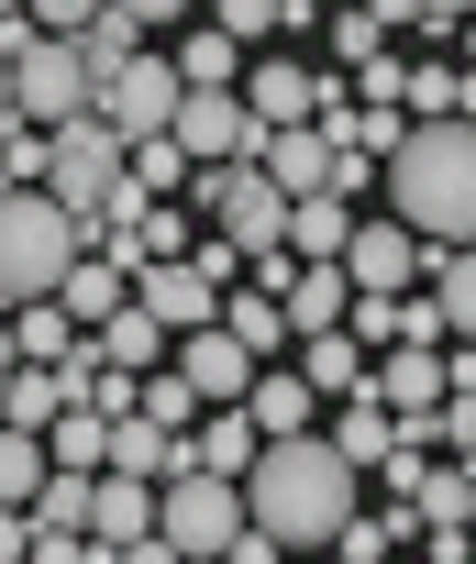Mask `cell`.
<instances>
[{
	"mask_svg": "<svg viewBox=\"0 0 476 564\" xmlns=\"http://www.w3.org/2000/svg\"><path fill=\"white\" fill-rule=\"evenodd\" d=\"M245 520L278 542V553H333V531L355 520V465L322 443V432H289L256 454L245 476Z\"/></svg>",
	"mask_w": 476,
	"mask_h": 564,
	"instance_id": "6da1fadb",
	"label": "cell"
},
{
	"mask_svg": "<svg viewBox=\"0 0 476 564\" xmlns=\"http://www.w3.org/2000/svg\"><path fill=\"white\" fill-rule=\"evenodd\" d=\"M377 188H388V221H410L432 254H465L476 243V122H410Z\"/></svg>",
	"mask_w": 476,
	"mask_h": 564,
	"instance_id": "7a4b0ae2",
	"label": "cell"
},
{
	"mask_svg": "<svg viewBox=\"0 0 476 564\" xmlns=\"http://www.w3.org/2000/svg\"><path fill=\"white\" fill-rule=\"evenodd\" d=\"M89 243H100L89 210H67V199H45V188H0V311L56 300L67 265H78Z\"/></svg>",
	"mask_w": 476,
	"mask_h": 564,
	"instance_id": "3957f363",
	"label": "cell"
},
{
	"mask_svg": "<svg viewBox=\"0 0 476 564\" xmlns=\"http://www.w3.org/2000/svg\"><path fill=\"white\" fill-rule=\"evenodd\" d=\"M122 155H133V144H122L100 111L56 122V133H45V199H67V210H89V221H100V210L133 188V177H122Z\"/></svg>",
	"mask_w": 476,
	"mask_h": 564,
	"instance_id": "277c9868",
	"label": "cell"
},
{
	"mask_svg": "<svg viewBox=\"0 0 476 564\" xmlns=\"http://www.w3.org/2000/svg\"><path fill=\"white\" fill-rule=\"evenodd\" d=\"M155 531H166L188 564H199V553H232V542L256 531V520H245V476H199V465L166 476V487H155Z\"/></svg>",
	"mask_w": 476,
	"mask_h": 564,
	"instance_id": "5b68a950",
	"label": "cell"
},
{
	"mask_svg": "<svg viewBox=\"0 0 476 564\" xmlns=\"http://www.w3.org/2000/svg\"><path fill=\"white\" fill-rule=\"evenodd\" d=\"M12 111H23L34 133H56V122L100 111V78L78 67V45H67V34H34V45L12 56Z\"/></svg>",
	"mask_w": 476,
	"mask_h": 564,
	"instance_id": "8992f818",
	"label": "cell"
},
{
	"mask_svg": "<svg viewBox=\"0 0 476 564\" xmlns=\"http://www.w3.org/2000/svg\"><path fill=\"white\" fill-rule=\"evenodd\" d=\"M166 133H177L188 166H267V122L245 111V89H188Z\"/></svg>",
	"mask_w": 476,
	"mask_h": 564,
	"instance_id": "52a82bcc",
	"label": "cell"
},
{
	"mask_svg": "<svg viewBox=\"0 0 476 564\" xmlns=\"http://www.w3.org/2000/svg\"><path fill=\"white\" fill-rule=\"evenodd\" d=\"M177 100H188V78H177V56H155V45H144L122 78H100V122H111L122 144L166 133V122H177Z\"/></svg>",
	"mask_w": 476,
	"mask_h": 564,
	"instance_id": "ba28073f",
	"label": "cell"
},
{
	"mask_svg": "<svg viewBox=\"0 0 476 564\" xmlns=\"http://www.w3.org/2000/svg\"><path fill=\"white\" fill-rule=\"evenodd\" d=\"M421 265H432V243L410 232V221H355V243H344V276H355V289H388V300H410L421 289Z\"/></svg>",
	"mask_w": 476,
	"mask_h": 564,
	"instance_id": "9c48e42d",
	"label": "cell"
},
{
	"mask_svg": "<svg viewBox=\"0 0 476 564\" xmlns=\"http://www.w3.org/2000/svg\"><path fill=\"white\" fill-rule=\"evenodd\" d=\"M133 300H144L166 333H210V322H221V289H210V276H199L188 254H155V265L133 276Z\"/></svg>",
	"mask_w": 476,
	"mask_h": 564,
	"instance_id": "30bf717a",
	"label": "cell"
},
{
	"mask_svg": "<svg viewBox=\"0 0 476 564\" xmlns=\"http://www.w3.org/2000/svg\"><path fill=\"white\" fill-rule=\"evenodd\" d=\"M177 377L199 388V410H245V388H256V355L232 344L221 322L210 333H177Z\"/></svg>",
	"mask_w": 476,
	"mask_h": 564,
	"instance_id": "8fae6325",
	"label": "cell"
},
{
	"mask_svg": "<svg viewBox=\"0 0 476 564\" xmlns=\"http://www.w3.org/2000/svg\"><path fill=\"white\" fill-rule=\"evenodd\" d=\"M333 155H344V144H333L322 122H289V133H267V177H278L289 199H322V188H333Z\"/></svg>",
	"mask_w": 476,
	"mask_h": 564,
	"instance_id": "7c38bea8",
	"label": "cell"
},
{
	"mask_svg": "<svg viewBox=\"0 0 476 564\" xmlns=\"http://www.w3.org/2000/svg\"><path fill=\"white\" fill-rule=\"evenodd\" d=\"M67 410H78L67 366H12V388H0V421H12V432H56Z\"/></svg>",
	"mask_w": 476,
	"mask_h": 564,
	"instance_id": "4fadbf2b",
	"label": "cell"
},
{
	"mask_svg": "<svg viewBox=\"0 0 476 564\" xmlns=\"http://www.w3.org/2000/svg\"><path fill=\"white\" fill-rule=\"evenodd\" d=\"M311 410H322V399H311V377H300V366H256V388H245V421H256L267 443L311 432Z\"/></svg>",
	"mask_w": 476,
	"mask_h": 564,
	"instance_id": "5bb4252c",
	"label": "cell"
},
{
	"mask_svg": "<svg viewBox=\"0 0 476 564\" xmlns=\"http://www.w3.org/2000/svg\"><path fill=\"white\" fill-rule=\"evenodd\" d=\"M344 243H355V199H289V254L300 265H344Z\"/></svg>",
	"mask_w": 476,
	"mask_h": 564,
	"instance_id": "9a60e30c",
	"label": "cell"
},
{
	"mask_svg": "<svg viewBox=\"0 0 476 564\" xmlns=\"http://www.w3.org/2000/svg\"><path fill=\"white\" fill-rule=\"evenodd\" d=\"M166 355H177V333H166V322H155V311H144V300H133V311H111V322H100V366H122V377H155V366H166Z\"/></svg>",
	"mask_w": 476,
	"mask_h": 564,
	"instance_id": "2e32d148",
	"label": "cell"
},
{
	"mask_svg": "<svg viewBox=\"0 0 476 564\" xmlns=\"http://www.w3.org/2000/svg\"><path fill=\"white\" fill-rule=\"evenodd\" d=\"M366 344L355 333H300V377H311V399H366Z\"/></svg>",
	"mask_w": 476,
	"mask_h": 564,
	"instance_id": "e0dca14e",
	"label": "cell"
},
{
	"mask_svg": "<svg viewBox=\"0 0 476 564\" xmlns=\"http://www.w3.org/2000/svg\"><path fill=\"white\" fill-rule=\"evenodd\" d=\"M56 300H67V322H78V333H100L111 311H133V276H122L111 254H78V265H67V289H56Z\"/></svg>",
	"mask_w": 476,
	"mask_h": 564,
	"instance_id": "ac0fdd59",
	"label": "cell"
},
{
	"mask_svg": "<svg viewBox=\"0 0 476 564\" xmlns=\"http://www.w3.org/2000/svg\"><path fill=\"white\" fill-rule=\"evenodd\" d=\"M278 311H289V333H344V311H355V276H344V265H300Z\"/></svg>",
	"mask_w": 476,
	"mask_h": 564,
	"instance_id": "d6986e66",
	"label": "cell"
},
{
	"mask_svg": "<svg viewBox=\"0 0 476 564\" xmlns=\"http://www.w3.org/2000/svg\"><path fill=\"white\" fill-rule=\"evenodd\" d=\"M256 454H267V432H256L245 410H210V421L188 432V465H199V476H256Z\"/></svg>",
	"mask_w": 476,
	"mask_h": 564,
	"instance_id": "ffe728a7",
	"label": "cell"
},
{
	"mask_svg": "<svg viewBox=\"0 0 476 564\" xmlns=\"http://www.w3.org/2000/svg\"><path fill=\"white\" fill-rule=\"evenodd\" d=\"M245 111H256L267 133H289V122H311V67H300V56H267V67L245 78Z\"/></svg>",
	"mask_w": 476,
	"mask_h": 564,
	"instance_id": "44dd1931",
	"label": "cell"
},
{
	"mask_svg": "<svg viewBox=\"0 0 476 564\" xmlns=\"http://www.w3.org/2000/svg\"><path fill=\"white\" fill-rule=\"evenodd\" d=\"M322 443L366 476V465H388V454H399V421H388L377 399H333V432H322Z\"/></svg>",
	"mask_w": 476,
	"mask_h": 564,
	"instance_id": "7402d4cb",
	"label": "cell"
},
{
	"mask_svg": "<svg viewBox=\"0 0 476 564\" xmlns=\"http://www.w3.org/2000/svg\"><path fill=\"white\" fill-rule=\"evenodd\" d=\"M89 531H100V542H144V531H155V476H100Z\"/></svg>",
	"mask_w": 476,
	"mask_h": 564,
	"instance_id": "603a6c76",
	"label": "cell"
},
{
	"mask_svg": "<svg viewBox=\"0 0 476 564\" xmlns=\"http://www.w3.org/2000/svg\"><path fill=\"white\" fill-rule=\"evenodd\" d=\"M221 333H232V344H245V355H256V366H267V355H289V344H300V333H289V311H278V300H267V289H245V300H221Z\"/></svg>",
	"mask_w": 476,
	"mask_h": 564,
	"instance_id": "cb8c5ba5",
	"label": "cell"
},
{
	"mask_svg": "<svg viewBox=\"0 0 476 564\" xmlns=\"http://www.w3.org/2000/svg\"><path fill=\"white\" fill-rule=\"evenodd\" d=\"M12 344H23V366H67L89 333L67 322V300H34V311H12Z\"/></svg>",
	"mask_w": 476,
	"mask_h": 564,
	"instance_id": "d4e9b609",
	"label": "cell"
},
{
	"mask_svg": "<svg viewBox=\"0 0 476 564\" xmlns=\"http://www.w3.org/2000/svg\"><path fill=\"white\" fill-rule=\"evenodd\" d=\"M89 509H100V476H78V465H56L45 487H34V531H89Z\"/></svg>",
	"mask_w": 476,
	"mask_h": 564,
	"instance_id": "484cf974",
	"label": "cell"
},
{
	"mask_svg": "<svg viewBox=\"0 0 476 564\" xmlns=\"http://www.w3.org/2000/svg\"><path fill=\"white\" fill-rule=\"evenodd\" d=\"M56 476V454H45V432H12L0 421V509H34V487Z\"/></svg>",
	"mask_w": 476,
	"mask_h": 564,
	"instance_id": "4316f807",
	"label": "cell"
},
{
	"mask_svg": "<svg viewBox=\"0 0 476 564\" xmlns=\"http://www.w3.org/2000/svg\"><path fill=\"white\" fill-rule=\"evenodd\" d=\"M432 311H443L454 344H476V243L465 254H432Z\"/></svg>",
	"mask_w": 476,
	"mask_h": 564,
	"instance_id": "83f0119b",
	"label": "cell"
},
{
	"mask_svg": "<svg viewBox=\"0 0 476 564\" xmlns=\"http://www.w3.org/2000/svg\"><path fill=\"white\" fill-rule=\"evenodd\" d=\"M232 56H245V45H232L221 23H188V34H177V78H188V89H232Z\"/></svg>",
	"mask_w": 476,
	"mask_h": 564,
	"instance_id": "f1b7e54d",
	"label": "cell"
},
{
	"mask_svg": "<svg viewBox=\"0 0 476 564\" xmlns=\"http://www.w3.org/2000/svg\"><path fill=\"white\" fill-rule=\"evenodd\" d=\"M45 454H56V465H78V476H100V465H111V421H100V410L78 399V410H67V421L45 432Z\"/></svg>",
	"mask_w": 476,
	"mask_h": 564,
	"instance_id": "f546056e",
	"label": "cell"
},
{
	"mask_svg": "<svg viewBox=\"0 0 476 564\" xmlns=\"http://www.w3.org/2000/svg\"><path fill=\"white\" fill-rule=\"evenodd\" d=\"M133 56H144V23H122V12H100V23L78 34V67H89V78H122Z\"/></svg>",
	"mask_w": 476,
	"mask_h": 564,
	"instance_id": "4dcf8cb0",
	"label": "cell"
},
{
	"mask_svg": "<svg viewBox=\"0 0 476 564\" xmlns=\"http://www.w3.org/2000/svg\"><path fill=\"white\" fill-rule=\"evenodd\" d=\"M122 177H133V188H144V199H166V188H188V177H199V166H188V155H177V133H144V144H133V155H122Z\"/></svg>",
	"mask_w": 476,
	"mask_h": 564,
	"instance_id": "1f68e13d",
	"label": "cell"
},
{
	"mask_svg": "<svg viewBox=\"0 0 476 564\" xmlns=\"http://www.w3.org/2000/svg\"><path fill=\"white\" fill-rule=\"evenodd\" d=\"M133 410H144V421H166V432H199V388L177 377V355L144 377V399H133Z\"/></svg>",
	"mask_w": 476,
	"mask_h": 564,
	"instance_id": "d6a6232c",
	"label": "cell"
},
{
	"mask_svg": "<svg viewBox=\"0 0 476 564\" xmlns=\"http://www.w3.org/2000/svg\"><path fill=\"white\" fill-rule=\"evenodd\" d=\"M399 542H410V520H366V509H355V520L333 531V564H388Z\"/></svg>",
	"mask_w": 476,
	"mask_h": 564,
	"instance_id": "836d02e7",
	"label": "cell"
},
{
	"mask_svg": "<svg viewBox=\"0 0 476 564\" xmlns=\"http://www.w3.org/2000/svg\"><path fill=\"white\" fill-rule=\"evenodd\" d=\"M344 333H355L366 355H388V344H399V300H388V289H355V311H344Z\"/></svg>",
	"mask_w": 476,
	"mask_h": 564,
	"instance_id": "e575fe53",
	"label": "cell"
},
{
	"mask_svg": "<svg viewBox=\"0 0 476 564\" xmlns=\"http://www.w3.org/2000/svg\"><path fill=\"white\" fill-rule=\"evenodd\" d=\"M210 23L245 45V34H289V0H210Z\"/></svg>",
	"mask_w": 476,
	"mask_h": 564,
	"instance_id": "d590c367",
	"label": "cell"
},
{
	"mask_svg": "<svg viewBox=\"0 0 476 564\" xmlns=\"http://www.w3.org/2000/svg\"><path fill=\"white\" fill-rule=\"evenodd\" d=\"M454 78H465V67L421 56V67H410V111H421V122H454Z\"/></svg>",
	"mask_w": 476,
	"mask_h": 564,
	"instance_id": "8d00e7d4",
	"label": "cell"
},
{
	"mask_svg": "<svg viewBox=\"0 0 476 564\" xmlns=\"http://www.w3.org/2000/svg\"><path fill=\"white\" fill-rule=\"evenodd\" d=\"M34 177H45V133L12 122V133H0V188H34Z\"/></svg>",
	"mask_w": 476,
	"mask_h": 564,
	"instance_id": "74e56055",
	"label": "cell"
},
{
	"mask_svg": "<svg viewBox=\"0 0 476 564\" xmlns=\"http://www.w3.org/2000/svg\"><path fill=\"white\" fill-rule=\"evenodd\" d=\"M366 56H388V34L366 23V0H355V12H333V67H366Z\"/></svg>",
	"mask_w": 476,
	"mask_h": 564,
	"instance_id": "f35d334b",
	"label": "cell"
},
{
	"mask_svg": "<svg viewBox=\"0 0 476 564\" xmlns=\"http://www.w3.org/2000/svg\"><path fill=\"white\" fill-rule=\"evenodd\" d=\"M23 12H34V34H67V45H78V34L111 12V0H23Z\"/></svg>",
	"mask_w": 476,
	"mask_h": 564,
	"instance_id": "ab89813d",
	"label": "cell"
},
{
	"mask_svg": "<svg viewBox=\"0 0 476 564\" xmlns=\"http://www.w3.org/2000/svg\"><path fill=\"white\" fill-rule=\"evenodd\" d=\"M432 443H443V454H454V465L476 476V399H443V421H432Z\"/></svg>",
	"mask_w": 476,
	"mask_h": 564,
	"instance_id": "60d3db41",
	"label": "cell"
},
{
	"mask_svg": "<svg viewBox=\"0 0 476 564\" xmlns=\"http://www.w3.org/2000/svg\"><path fill=\"white\" fill-rule=\"evenodd\" d=\"M421 564H476V531H465V520H443V531H421Z\"/></svg>",
	"mask_w": 476,
	"mask_h": 564,
	"instance_id": "b9f144b4",
	"label": "cell"
},
{
	"mask_svg": "<svg viewBox=\"0 0 476 564\" xmlns=\"http://www.w3.org/2000/svg\"><path fill=\"white\" fill-rule=\"evenodd\" d=\"M399 344H443V311H432V289H421V300H399Z\"/></svg>",
	"mask_w": 476,
	"mask_h": 564,
	"instance_id": "7bdbcfd3",
	"label": "cell"
},
{
	"mask_svg": "<svg viewBox=\"0 0 476 564\" xmlns=\"http://www.w3.org/2000/svg\"><path fill=\"white\" fill-rule=\"evenodd\" d=\"M465 23H476V0H421V45L432 34H465Z\"/></svg>",
	"mask_w": 476,
	"mask_h": 564,
	"instance_id": "ee69618b",
	"label": "cell"
},
{
	"mask_svg": "<svg viewBox=\"0 0 476 564\" xmlns=\"http://www.w3.org/2000/svg\"><path fill=\"white\" fill-rule=\"evenodd\" d=\"M0 564H34V520L23 509H0Z\"/></svg>",
	"mask_w": 476,
	"mask_h": 564,
	"instance_id": "f6af8a7d",
	"label": "cell"
},
{
	"mask_svg": "<svg viewBox=\"0 0 476 564\" xmlns=\"http://www.w3.org/2000/svg\"><path fill=\"white\" fill-rule=\"evenodd\" d=\"M122 23H188V0H111Z\"/></svg>",
	"mask_w": 476,
	"mask_h": 564,
	"instance_id": "bcb514c9",
	"label": "cell"
},
{
	"mask_svg": "<svg viewBox=\"0 0 476 564\" xmlns=\"http://www.w3.org/2000/svg\"><path fill=\"white\" fill-rule=\"evenodd\" d=\"M122 564H188V553H177L166 531H144V542H122Z\"/></svg>",
	"mask_w": 476,
	"mask_h": 564,
	"instance_id": "7dc6e473",
	"label": "cell"
},
{
	"mask_svg": "<svg viewBox=\"0 0 476 564\" xmlns=\"http://www.w3.org/2000/svg\"><path fill=\"white\" fill-rule=\"evenodd\" d=\"M366 23L388 34V23H421V0H366Z\"/></svg>",
	"mask_w": 476,
	"mask_h": 564,
	"instance_id": "c3c4849f",
	"label": "cell"
},
{
	"mask_svg": "<svg viewBox=\"0 0 476 564\" xmlns=\"http://www.w3.org/2000/svg\"><path fill=\"white\" fill-rule=\"evenodd\" d=\"M221 564H278V542H267V531H245V542H232Z\"/></svg>",
	"mask_w": 476,
	"mask_h": 564,
	"instance_id": "681fc988",
	"label": "cell"
},
{
	"mask_svg": "<svg viewBox=\"0 0 476 564\" xmlns=\"http://www.w3.org/2000/svg\"><path fill=\"white\" fill-rule=\"evenodd\" d=\"M12 122H23V111H12V56H0V133H12Z\"/></svg>",
	"mask_w": 476,
	"mask_h": 564,
	"instance_id": "f907efd6",
	"label": "cell"
},
{
	"mask_svg": "<svg viewBox=\"0 0 476 564\" xmlns=\"http://www.w3.org/2000/svg\"><path fill=\"white\" fill-rule=\"evenodd\" d=\"M454 45H465V67H476V23H465V34H454Z\"/></svg>",
	"mask_w": 476,
	"mask_h": 564,
	"instance_id": "816d5d0a",
	"label": "cell"
},
{
	"mask_svg": "<svg viewBox=\"0 0 476 564\" xmlns=\"http://www.w3.org/2000/svg\"><path fill=\"white\" fill-rule=\"evenodd\" d=\"M388 564H399V553H388Z\"/></svg>",
	"mask_w": 476,
	"mask_h": 564,
	"instance_id": "f5cc1de1",
	"label": "cell"
}]
</instances>
